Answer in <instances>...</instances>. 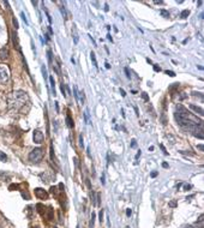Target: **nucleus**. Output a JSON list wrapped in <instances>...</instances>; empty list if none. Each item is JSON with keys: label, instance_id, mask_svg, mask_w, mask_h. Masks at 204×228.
<instances>
[{"label": "nucleus", "instance_id": "9", "mask_svg": "<svg viewBox=\"0 0 204 228\" xmlns=\"http://www.w3.org/2000/svg\"><path fill=\"white\" fill-rule=\"evenodd\" d=\"M190 109H192V111H195L197 114H199L201 116H203L204 115V111H203V108L202 107H197V106H195V105H190Z\"/></svg>", "mask_w": 204, "mask_h": 228}, {"label": "nucleus", "instance_id": "33", "mask_svg": "<svg viewBox=\"0 0 204 228\" xmlns=\"http://www.w3.org/2000/svg\"><path fill=\"white\" fill-rule=\"evenodd\" d=\"M73 42H74V45L78 43V35H77L76 33H74V35H73Z\"/></svg>", "mask_w": 204, "mask_h": 228}, {"label": "nucleus", "instance_id": "26", "mask_svg": "<svg viewBox=\"0 0 204 228\" xmlns=\"http://www.w3.org/2000/svg\"><path fill=\"white\" fill-rule=\"evenodd\" d=\"M94 221H95V213L91 214V220H90V228L94 227Z\"/></svg>", "mask_w": 204, "mask_h": 228}, {"label": "nucleus", "instance_id": "42", "mask_svg": "<svg viewBox=\"0 0 204 228\" xmlns=\"http://www.w3.org/2000/svg\"><path fill=\"white\" fill-rule=\"evenodd\" d=\"M79 145H81L82 148H84V143H83V137H82V136L79 137Z\"/></svg>", "mask_w": 204, "mask_h": 228}, {"label": "nucleus", "instance_id": "55", "mask_svg": "<svg viewBox=\"0 0 204 228\" xmlns=\"http://www.w3.org/2000/svg\"><path fill=\"white\" fill-rule=\"evenodd\" d=\"M104 11H108V4H104Z\"/></svg>", "mask_w": 204, "mask_h": 228}, {"label": "nucleus", "instance_id": "53", "mask_svg": "<svg viewBox=\"0 0 204 228\" xmlns=\"http://www.w3.org/2000/svg\"><path fill=\"white\" fill-rule=\"evenodd\" d=\"M107 38H108V40H109V41H111V42L113 41V38H112V36H111V34H108V35H107Z\"/></svg>", "mask_w": 204, "mask_h": 228}, {"label": "nucleus", "instance_id": "58", "mask_svg": "<svg viewBox=\"0 0 204 228\" xmlns=\"http://www.w3.org/2000/svg\"><path fill=\"white\" fill-rule=\"evenodd\" d=\"M45 37H46V40H47V41H48V40H49V38H51V37H49V36H48L47 34H45Z\"/></svg>", "mask_w": 204, "mask_h": 228}, {"label": "nucleus", "instance_id": "38", "mask_svg": "<svg viewBox=\"0 0 204 228\" xmlns=\"http://www.w3.org/2000/svg\"><path fill=\"white\" fill-rule=\"evenodd\" d=\"M160 148H161V149H162V151H163V154H164V155H168V151L166 150V148H164V146H163L162 144L160 145Z\"/></svg>", "mask_w": 204, "mask_h": 228}, {"label": "nucleus", "instance_id": "15", "mask_svg": "<svg viewBox=\"0 0 204 228\" xmlns=\"http://www.w3.org/2000/svg\"><path fill=\"white\" fill-rule=\"evenodd\" d=\"M49 151H51V160L55 162L56 160H55V155H54V149H53V145H52V144H51V146H49Z\"/></svg>", "mask_w": 204, "mask_h": 228}, {"label": "nucleus", "instance_id": "50", "mask_svg": "<svg viewBox=\"0 0 204 228\" xmlns=\"http://www.w3.org/2000/svg\"><path fill=\"white\" fill-rule=\"evenodd\" d=\"M162 167H163V168H168L169 166H168V163H167V162H163V163H162Z\"/></svg>", "mask_w": 204, "mask_h": 228}, {"label": "nucleus", "instance_id": "37", "mask_svg": "<svg viewBox=\"0 0 204 228\" xmlns=\"http://www.w3.org/2000/svg\"><path fill=\"white\" fill-rule=\"evenodd\" d=\"M21 17H22V19H23V22H24L25 24H28V21H26V17H25L24 12H22V13H21Z\"/></svg>", "mask_w": 204, "mask_h": 228}, {"label": "nucleus", "instance_id": "40", "mask_svg": "<svg viewBox=\"0 0 204 228\" xmlns=\"http://www.w3.org/2000/svg\"><path fill=\"white\" fill-rule=\"evenodd\" d=\"M197 149H199L201 151H204V145L203 144H198L197 145Z\"/></svg>", "mask_w": 204, "mask_h": 228}, {"label": "nucleus", "instance_id": "12", "mask_svg": "<svg viewBox=\"0 0 204 228\" xmlns=\"http://www.w3.org/2000/svg\"><path fill=\"white\" fill-rule=\"evenodd\" d=\"M49 83H51V88H52V91H53V96H55L56 91H55V82H54L53 77H49Z\"/></svg>", "mask_w": 204, "mask_h": 228}, {"label": "nucleus", "instance_id": "17", "mask_svg": "<svg viewBox=\"0 0 204 228\" xmlns=\"http://www.w3.org/2000/svg\"><path fill=\"white\" fill-rule=\"evenodd\" d=\"M73 96H74V98H76V101L78 102V89H77L76 85H73Z\"/></svg>", "mask_w": 204, "mask_h": 228}, {"label": "nucleus", "instance_id": "45", "mask_svg": "<svg viewBox=\"0 0 204 228\" xmlns=\"http://www.w3.org/2000/svg\"><path fill=\"white\" fill-rule=\"evenodd\" d=\"M120 94H121V96H123V97H125V96H126V93H125L124 89H120Z\"/></svg>", "mask_w": 204, "mask_h": 228}, {"label": "nucleus", "instance_id": "24", "mask_svg": "<svg viewBox=\"0 0 204 228\" xmlns=\"http://www.w3.org/2000/svg\"><path fill=\"white\" fill-rule=\"evenodd\" d=\"M60 11H61L63 17H64L65 19H67V15H66V11H65V7H64V6H61V7H60Z\"/></svg>", "mask_w": 204, "mask_h": 228}, {"label": "nucleus", "instance_id": "44", "mask_svg": "<svg viewBox=\"0 0 204 228\" xmlns=\"http://www.w3.org/2000/svg\"><path fill=\"white\" fill-rule=\"evenodd\" d=\"M186 97H187V94L182 93V95H180V100H184V98H186Z\"/></svg>", "mask_w": 204, "mask_h": 228}, {"label": "nucleus", "instance_id": "36", "mask_svg": "<svg viewBox=\"0 0 204 228\" xmlns=\"http://www.w3.org/2000/svg\"><path fill=\"white\" fill-rule=\"evenodd\" d=\"M154 71L155 72H160L161 71V67L159 65H154Z\"/></svg>", "mask_w": 204, "mask_h": 228}, {"label": "nucleus", "instance_id": "52", "mask_svg": "<svg viewBox=\"0 0 204 228\" xmlns=\"http://www.w3.org/2000/svg\"><path fill=\"white\" fill-rule=\"evenodd\" d=\"M48 31H49V34H51V35H53V30H52V28H51V25H49V26H48Z\"/></svg>", "mask_w": 204, "mask_h": 228}, {"label": "nucleus", "instance_id": "28", "mask_svg": "<svg viewBox=\"0 0 204 228\" xmlns=\"http://www.w3.org/2000/svg\"><path fill=\"white\" fill-rule=\"evenodd\" d=\"M168 205H169L171 208H175V206H178V203H177V202H174V201H171Z\"/></svg>", "mask_w": 204, "mask_h": 228}, {"label": "nucleus", "instance_id": "54", "mask_svg": "<svg viewBox=\"0 0 204 228\" xmlns=\"http://www.w3.org/2000/svg\"><path fill=\"white\" fill-rule=\"evenodd\" d=\"M55 108H56V112H59V105H58V102H55Z\"/></svg>", "mask_w": 204, "mask_h": 228}, {"label": "nucleus", "instance_id": "46", "mask_svg": "<svg viewBox=\"0 0 204 228\" xmlns=\"http://www.w3.org/2000/svg\"><path fill=\"white\" fill-rule=\"evenodd\" d=\"M157 174H159L157 172H151V174H150V175H151V178H155V176H157Z\"/></svg>", "mask_w": 204, "mask_h": 228}, {"label": "nucleus", "instance_id": "31", "mask_svg": "<svg viewBox=\"0 0 204 228\" xmlns=\"http://www.w3.org/2000/svg\"><path fill=\"white\" fill-rule=\"evenodd\" d=\"M22 196L23 198H25V199H30V196H29V193L25 191V192H22Z\"/></svg>", "mask_w": 204, "mask_h": 228}, {"label": "nucleus", "instance_id": "62", "mask_svg": "<svg viewBox=\"0 0 204 228\" xmlns=\"http://www.w3.org/2000/svg\"><path fill=\"white\" fill-rule=\"evenodd\" d=\"M35 228H38V227H35Z\"/></svg>", "mask_w": 204, "mask_h": 228}, {"label": "nucleus", "instance_id": "5", "mask_svg": "<svg viewBox=\"0 0 204 228\" xmlns=\"http://www.w3.org/2000/svg\"><path fill=\"white\" fill-rule=\"evenodd\" d=\"M8 78H10L8 68L6 66H0V82H1V83L7 82Z\"/></svg>", "mask_w": 204, "mask_h": 228}, {"label": "nucleus", "instance_id": "43", "mask_svg": "<svg viewBox=\"0 0 204 228\" xmlns=\"http://www.w3.org/2000/svg\"><path fill=\"white\" fill-rule=\"evenodd\" d=\"M136 145H137V143H136V139H132L131 141V148H136Z\"/></svg>", "mask_w": 204, "mask_h": 228}, {"label": "nucleus", "instance_id": "25", "mask_svg": "<svg viewBox=\"0 0 204 228\" xmlns=\"http://www.w3.org/2000/svg\"><path fill=\"white\" fill-rule=\"evenodd\" d=\"M18 187H19V185H18V184H12V185H10V186H8V189L11 190V191H13L15 189H18Z\"/></svg>", "mask_w": 204, "mask_h": 228}, {"label": "nucleus", "instance_id": "30", "mask_svg": "<svg viewBox=\"0 0 204 228\" xmlns=\"http://www.w3.org/2000/svg\"><path fill=\"white\" fill-rule=\"evenodd\" d=\"M164 73L168 75V76H171V77H174V76H175V73H174L173 71H169V70H166V71H164Z\"/></svg>", "mask_w": 204, "mask_h": 228}, {"label": "nucleus", "instance_id": "21", "mask_svg": "<svg viewBox=\"0 0 204 228\" xmlns=\"http://www.w3.org/2000/svg\"><path fill=\"white\" fill-rule=\"evenodd\" d=\"M60 90H61V93H63V95H64V96L66 97L67 95H66V90H65V84H64L63 82L60 83Z\"/></svg>", "mask_w": 204, "mask_h": 228}, {"label": "nucleus", "instance_id": "14", "mask_svg": "<svg viewBox=\"0 0 204 228\" xmlns=\"http://www.w3.org/2000/svg\"><path fill=\"white\" fill-rule=\"evenodd\" d=\"M160 13H161V16L162 17H164V18H169V12L167 11V10H160Z\"/></svg>", "mask_w": 204, "mask_h": 228}, {"label": "nucleus", "instance_id": "7", "mask_svg": "<svg viewBox=\"0 0 204 228\" xmlns=\"http://www.w3.org/2000/svg\"><path fill=\"white\" fill-rule=\"evenodd\" d=\"M12 42H13V46L17 48V51L22 54V51H21V46H19V40H18V35L16 33V30L12 31Z\"/></svg>", "mask_w": 204, "mask_h": 228}, {"label": "nucleus", "instance_id": "35", "mask_svg": "<svg viewBox=\"0 0 204 228\" xmlns=\"http://www.w3.org/2000/svg\"><path fill=\"white\" fill-rule=\"evenodd\" d=\"M99 217H100V222H103V210L101 209V211H100V214H99Z\"/></svg>", "mask_w": 204, "mask_h": 228}, {"label": "nucleus", "instance_id": "39", "mask_svg": "<svg viewBox=\"0 0 204 228\" xmlns=\"http://www.w3.org/2000/svg\"><path fill=\"white\" fill-rule=\"evenodd\" d=\"M45 113H46V114H45V115H46V120H48V116H47V112H45ZM47 132L49 133V124H48V123H47Z\"/></svg>", "mask_w": 204, "mask_h": 228}, {"label": "nucleus", "instance_id": "11", "mask_svg": "<svg viewBox=\"0 0 204 228\" xmlns=\"http://www.w3.org/2000/svg\"><path fill=\"white\" fill-rule=\"evenodd\" d=\"M84 119H85V124H88V125L91 124V119H90V115H89V111L88 109H85V112H84Z\"/></svg>", "mask_w": 204, "mask_h": 228}, {"label": "nucleus", "instance_id": "29", "mask_svg": "<svg viewBox=\"0 0 204 228\" xmlns=\"http://www.w3.org/2000/svg\"><path fill=\"white\" fill-rule=\"evenodd\" d=\"M45 12H46V16H47V19H48V22H49V24H52V18L49 16V13H48L47 10H45Z\"/></svg>", "mask_w": 204, "mask_h": 228}, {"label": "nucleus", "instance_id": "6", "mask_svg": "<svg viewBox=\"0 0 204 228\" xmlns=\"http://www.w3.org/2000/svg\"><path fill=\"white\" fill-rule=\"evenodd\" d=\"M35 195L36 197L38 198V199H48V192L45 191L43 189H40V187H37V189H35Z\"/></svg>", "mask_w": 204, "mask_h": 228}, {"label": "nucleus", "instance_id": "19", "mask_svg": "<svg viewBox=\"0 0 204 228\" xmlns=\"http://www.w3.org/2000/svg\"><path fill=\"white\" fill-rule=\"evenodd\" d=\"M0 161H1V162H6L7 161V156L3 151H0Z\"/></svg>", "mask_w": 204, "mask_h": 228}, {"label": "nucleus", "instance_id": "3", "mask_svg": "<svg viewBox=\"0 0 204 228\" xmlns=\"http://www.w3.org/2000/svg\"><path fill=\"white\" fill-rule=\"evenodd\" d=\"M43 150L41 149V148H35L34 150L30 151V154H29V161H30L31 163H38L42 158H43Z\"/></svg>", "mask_w": 204, "mask_h": 228}, {"label": "nucleus", "instance_id": "4", "mask_svg": "<svg viewBox=\"0 0 204 228\" xmlns=\"http://www.w3.org/2000/svg\"><path fill=\"white\" fill-rule=\"evenodd\" d=\"M33 139H34V142L36 144L43 143V141H45V135H43V132L40 131V130H35L34 133H33Z\"/></svg>", "mask_w": 204, "mask_h": 228}, {"label": "nucleus", "instance_id": "23", "mask_svg": "<svg viewBox=\"0 0 204 228\" xmlns=\"http://www.w3.org/2000/svg\"><path fill=\"white\" fill-rule=\"evenodd\" d=\"M142 98H143L144 101L149 102V96H148V94H147V93H142Z\"/></svg>", "mask_w": 204, "mask_h": 228}, {"label": "nucleus", "instance_id": "1", "mask_svg": "<svg viewBox=\"0 0 204 228\" xmlns=\"http://www.w3.org/2000/svg\"><path fill=\"white\" fill-rule=\"evenodd\" d=\"M174 118L178 125L181 127L189 128V130H195L198 126L203 125V121L201 119H198L195 114L190 113L185 107H182L181 105H178L175 107V113H174Z\"/></svg>", "mask_w": 204, "mask_h": 228}, {"label": "nucleus", "instance_id": "13", "mask_svg": "<svg viewBox=\"0 0 204 228\" xmlns=\"http://www.w3.org/2000/svg\"><path fill=\"white\" fill-rule=\"evenodd\" d=\"M90 59H91V61H93L94 66L97 67V61H96V56H95V53H94V52H90Z\"/></svg>", "mask_w": 204, "mask_h": 228}, {"label": "nucleus", "instance_id": "61", "mask_svg": "<svg viewBox=\"0 0 204 228\" xmlns=\"http://www.w3.org/2000/svg\"><path fill=\"white\" fill-rule=\"evenodd\" d=\"M0 228H3V226H1V223H0Z\"/></svg>", "mask_w": 204, "mask_h": 228}, {"label": "nucleus", "instance_id": "22", "mask_svg": "<svg viewBox=\"0 0 204 228\" xmlns=\"http://www.w3.org/2000/svg\"><path fill=\"white\" fill-rule=\"evenodd\" d=\"M12 23H13V26H15V30H17V29H18L19 26H18V21H17V19H16L15 17L12 18Z\"/></svg>", "mask_w": 204, "mask_h": 228}, {"label": "nucleus", "instance_id": "20", "mask_svg": "<svg viewBox=\"0 0 204 228\" xmlns=\"http://www.w3.org/2000/svg\"><path fill=\"white\" fill-rule=\"evenodd\" d=\"M41 71H42V75H43L45 79H48V76H47V68H46V66H45V65H42Z\"/></svg>", "mask_w": 204, "mask_h": 228}, {"label": "nucleus", "instance_id": "48", "mask_svg": "<svg viewBox=\"0 0 204 228\" xmlns=\"http://www.w3.org/2000/svg\"><path fill=\"white\" fill-rule=\"evenodd\" d=\"M101 183H102V185L106 184V181H104V174H102V176H101Z\"/></svg>", "mask_w": 204, "mask_h": 228}, {"label": "nucleus", "instance_id": "57", "mask_svg": "<svg viewBox=\"0 0 204 228\" xmlns=\"http://www.w3.org/2000/svg\"><path fill=\"white\" fill-rule=\"evenodd\" d=\"M104 65H106V68H111V65H109V64H108V63H106V64H104Z\"/></svg>", "mask_w": 204, "mask_h": 228}, {"label": "nucleus", "instance_id": "2", "mask_svg": "<svg viewBox=\"0 0 204 228\" xmlns=\"http://www.w3.org/2000/svg\"><path fill=\"white\" fill-rule=\"evenodd\" d=\"M8 108L13 111H19L24 107L25 103H29V97L28 94L23 90H16L13 91L7 98Z\"/></svg>", "mask_w": 204, "mask_h": 228}, {"label": "nucleus", "instance_id": "18", "mask_svg": "<svg viewBox=\"0 0 204 228\" xmlns=\"http://www.w3.org/2000/svg\"><path fill=\"white\" fill-rule=\"evenodd\" d=\"M189 15H190V11H189V10H184V11L180 13V17H181V18H187Z\"/></svg>", "mask_w": 204, "mask_h": 228}, {"label": "nucleus", "instance_id": "10", "mask_svg": "<svg viewBox=\"0 0 204 228\" xmlns=\"http://www.w3.org/2000/svg\"><path fill=\"white\" fill-rule=\"evenodd\" d=\"M66 124H67V126H69L70 128H73V127H74L73 119L71 118V115H70V114H67V115H66Z\"/></svg>", "mask_w": 204, "mask_h": 228}, {"label": "nucleus", "instance_id": "47", "mask_svg": "<svg viewBox=\"0 0 204 228\" xmlns=\"http://www.w3.org/2000/svg\"><path fill=\"white\" fill-rule=\"evenodd\" d=\"M131 214H132V210H131V209H127V210H126V215H127V216H131Z\"/></svg>", "mask_w": 204, "mask_h": 228}, {"label": "nucleus", "instance_id": "56", "mask_svg": "<svg viewBox=\"0 0 204 228\" xmlns=\"http://www.w3.org/2000/svg\"><path fill=\"white\" fill-rule=\"evenodd\" d=\"M134 111H136V114L139 115V113H138V108H137V107H134Z\"/></svg>", "mask_w": 204, "mask_h": 228}, {"label": "nucleus", "instance_id": "60", "mask_svg": "<svg viewBox=\"0 0 204 228\" xmlns=\"http://www.w3.org/2000/svg\"><path fill=\"white\" fill-rule=\"evenodd\" d=\"M186 228H195V227H192V226H187ZM197 228H203V227H197Z\"/></svg>", "mask_w": 204, "mask_h": 228}, {"label": "nucleus", "instance_id": "51", "mask_svg": "<svg viewBox=\"0 0 204 228\" xmlns=\"http://www.w3.org/2000/svg\"><path fill=\"white\" fill-rule=\"evenodd\" d=\"M89 37H90V40H91V42L94 43V46H96V42H95V40L93 38V36H91V35H89Z\"/></svg>", "mask_w": 204, "mask_h": 228}, {"label": "nucleus", "instance_id": "8", "mask_svg": "<svg viewBox=\"0 0 204 228\" xmlns=\"http://www.w3.org/2000/svg\"><path fill=\"white\" fill-rule=\"evenodd\" d=\"M7 58H8V48L3 47L0 49V60H6Z\"/></svg>", "mask_w": 204, "mask_h": 228}, {"label": "nucleus", "instance_id": "27", "mask_svg": "<svg viewBox=\"0 0 204 228\" xmlns=\"http://www.w3.org/2000/svg\"><path fill=\"white\" fill-rule=\"evenodd\" d=\"M191 189H192V185H190V184H185V185H184V190H185V191H189Z\"/></svg>", "mask_w": 204, "mask_h": 228}, {"label": "nucleus", "instance_id": "59", "mask_svg": "<svg viewBox=\"0 0 204 228\" xmlns=\"http://www.w3.org/2000/svg\"><path fill=\"white\" fill-rule=\"evenodd\" d=\"M181 185H182V184H181V183H180V184H178V185H177V189H178V190H179V189H180V187H181Z\"/></svg>", "mask_w": 204, "mask_h": 228}, {"label": "nucleus", "instance_id": "32", "mask_svg": "<svg viewBox=\"0 0 204 228\" xmlns=\"http://www.w3.org/2000/svg\"><path fill=\"white\" fill-rule=\"evenodd\" d=\"M192 95H193V96H196V97H197V96H199V97L202 98V100H203V94H202V93H196V91H193V93H192Z\"/></svg>", "mask_w": 204, "mask_h": 228}, {"label": "nucleus", "instance_id": "41", "mask_svg": "<svg viewBox=\"0 0 204 228\" xmlns=\"http://www.w3.org/2000/svg\"><path fill=\"white\" fill-rule=\"evenodd\" d=\"M59 189H60V191H61V192L65 190V185H64L63 183H60V184H59Z\"/></svg>", "mask_w": 204, "mask_h": 228}, {"label": "nucleus", "instance_id": "16", "mask_svg": "<svg viewBox=\"0 0 204 228\" xmlns=\"http://www.w3.org/2000/svg\"><path fill=\"white\" fill-rule=\"evenodd\" d=\"M47 55H48V63H49L51 65L53 64V59H52V51H51V49H48V51H47Z\"/></svg>", "mask_w": 204, "mask_h": 228}, {"label": "nucleus", "instance_id": "63", "mask_svg": "<svg viewBox=\"0 0 204 228\" xmlns=\"http://www.w3.org/2000/svg\"><path fill=\"white\" fill-rule=\"evenodd\" d=\"M54 228H56V227H54Z\"/></svg>", "mask_w": 204, "mask_h": 228}, {"label": "nucleus", "instance_id": "49", "mask_svg": "<svg viewBox=\"0 0 204 228\" xmlns=\"http://www.w3.org/2000/svg\"><path fill=\"white\" fill-rule=\"evenodd\" d=\"M142 155V153H141V150L137 153V155H136V160H138V158H139V156Z\"/></svg>", "mask_w": 204, "mask_h": 228}, {"label": "nucleus", "instance_id": "34", "mask_svg": "<svg viewBox=\"0 0 204 228\" xmlns=\"http://www.w3.org/2000/svg\"><path fill=\"white\" fill-rule=\"evenodd\" d=\"M125 73H126V77H127V78H131V72L129 71L127 67H125Z\"/></svg>", "mask_w": 204, "mask_h": 228}]
</instances>
